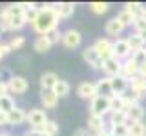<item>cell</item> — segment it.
<instances>
[{"label":"cell","instance_id":"cell-12","mask_svg":"<svg viewBox=\"0 0 146 136\" xmlns=\"http://www.w3.org/2000/svg\"><path fill=\"white\" fill-rule=\"evenodd\" d=\"M77 94L84 100H93L97 96V87H95L93 82H82V84H79V87H77Z\"/></svg>","mask_w":146,"mask_h":136},{"label":"cell","instance_id":"cell-25","mask_svg":"<svg viewBox=\"0 0 146 136\" xmlns=\"http://www.w3.org/2000/svg\"><path fill=\"white\" fill-rule=\"evenodd\" d=\"M130 89L131 91H135L137 94H139L141 98L143 96H146V80H143V78H133V80H130Z\"/></svg>","mask_w":146,"mask_h":136},{"label":"cell","instance_id":"cell-28","mask_svg":"<svg viewBox=\"0 0 146 136\" xmlns=\"http://www.w3.org/2000/svg\"><path fill=\"white\" fill-rule=\"evenodd\" d=\"M75 13V4L71 2H62L58 7V18H70Z\"/></svg>","mask_w":146,"mask_h":136},{"label":"cell","instance_id":"cell-18","mask_svg":"<svg viewBox=\"0 0 146 136\" xmlns=\"http://www.w3.org/2000/svg\"><path fill=\"white\" fill-rule=\"evenodd\" d=\"M40 100H42L44 111L46 109H55L57 103H58V96L53 93V91H42V93H40Z\"/></svg>","mask_w":146,"mask_h":136},{"label":"cell","instance_id":"cell-23","mask_svg":"<svg viewBox=\"0 0 146 136\" xmlns=\"http://www.w3.org/2000/svg\"><path fill=\"white\" fill-rule=\"evenodd\" d=\"M128 44H130V47H131V51H141V49H144L146 47V40L143 38L141 35H137V33H133V35H130L128 36Z\"/></svg>","mask_w":146,"mask_h":136},{"label":"cell","instance_id":"cell-33","mask_svg":"<svg viewBox=\"0 0 146 136\" xmlns=\"http://www.w3.org/2000/svg\"><path fill=\"white\" fill-rule=\"evenodd\" d=\"M131 60H133L137 65H144L146 63V47L144 49H141V51H135V53H131Z\"/></svg>","mask_w":146,"mask_h":136},{"label":"cell","instance_id":"cell-37","mask_svg":"<svg viewBox=\"0 0 146 136\" xmlns=\"http://www.w3.org/2000/svg\"><path fill=\"white\" fill-rule=\"evenodd\" d=\"M36 15H38V7H36V6H33V7L27 9V11H26V20H27V24H33L35 18H36Z\"/></svg>","mask_w":146,"mask_h":136},{"label":"cell","instance_id":"cell-17","mask_svg":"<svg viewBox=\"0 0 146 136\" xmlns=\"http://www.w3.org/2000/svg\"><path fill=\"white\" fill-rule=\"evenodd\" d=\"M57 82H58V76L55 75V73L48 71V73H44V75L40 76V87H42V91H53Z\"/></svg>","mask_w":146,"mask_h":136},{"label":"cell","instance_id":"cell-22","mask_svg":"<svg viewBox=\"0 0 146 136\" xmlns=\"http://www.w3.org/2000/svg\"><path fill=\"white\" fill-rule=\"evenodd\" d=\"M104 129H106L104 118L95 116V114H90V116H88V131H93V134H95V133H99V131H104Z\"/></svg>","mask_w":146,"mask_h":136},{"label":"cell","instance_id":"cell-42","mask_svg":"<svg viewBox=\"0 0 146 136\" xmlns=\"http://www.w3.org/2000/svg\"><path fill=\"white\" fill-rule=\"evenodd\" d=\"M40 134H42V129H31V131H27L24 136H40Z\"/></svg>","mask_w":146,"mask_h":136},{"label":"cell","instance_id":"cell-24","mask_svg":"<svg viewBox=\"0 0 146 136\" xmlns=\"http://www.w3.org/2000/svg\"><path fill=\"white\" fill-rule=\"evenodd\" d=\"M128 114L126 111H111L110 112V125H126Z\"/></svg>","mask_w":146,"mask_h":136},{"label":"cell","instance_id":"cell-27","mask_svg":"<svg viewBox=\"0 0 146 136\" xmlns=\"http://www.w3.org/2000/svg\"><path fill=\"white\" fill-rule=\"evenodd\" d=\"M70 84H68L66 80H58L57 84H55V87H53V93L57 94L58 98H64V96H68L70 94Z\"/></svg>","mask_w":146,"mask_h":136},{"label":"cell","instance_id":"cell-46","mask_svg":"<svg viewBox=\"0 0 146 136\" xmlns=\"http://www.w3.org/2000/svg\"><path fill=\"white\" fill-rule=\"evenodd\" d=\"M0 136H11V134H7V133H0Z\"/></svg>","mask_w":146,"mask_h":136},{"label":"cell","instance_id":"cell-13","mask_svg":"<svg viewBox=\"0 0 146 136\" xmlns=\"http://www.w3.org/2000/svg\"><path fill=\"white\" fill-rule=\"evenodd\" d=\"M121 75L124 76L126 80H133V78H137L139 76V65L131 60V56L128 58V60H124L122 62V71H121Z\"/></svg>","mask_w":146,"mask_h":136},{"label":"cell","instance_id":"cell-7","mask_svg":"<svg viewBox=\"0 0 146 136\" xmlns=\"http://www.w3.org/2000/svg\"><path fill=\"white\" fill-rule=\"evenodd\" d=\"M93 49L99 53V56L102 58V62L113 56V42H110L108 38H99L97 42L93 44Z\"/></svg>","mask_w":146,"mask_h":136},{"label":"cell","instance_id":"cell-5","mask_svg":"<svg viewBox=\"0 0 146 136\" xmlns=\"http://www.w3.org/2000/svg\"><path fill=\"white\" fill-rule=\"evenodd\" d=\"M60 42H62L64 47L75 49V47H79V45L82 44V35L77 29H68V31L62 33V40H60Z\"/></svg>","mask_w":146,"mask_h":136},{"label":"cell","instance_id":"cell-3","mask_svg":"<svg viewBox=\"0 0 146 136\" xmlns=\"http://www.w3.org/2000/svg\"><path fill=\"white\" fill-rule=\"evenodd\" d=\"M6 9H7V13H9V18H11V27H13V31L22 29V27L27 24V20H26V11L20 7V4L7 6Z\"/></svg>","mask_w":146,"mask_h":136},{"label":"cell","instance_id":"cell-34","mask_svg":"<svg viewBox=\"0 0 146 136\" xmlns=\"http://www.w3.org/2000/svg\"><path fill=\"white\" fill-rule=\"evenodd\" d=\"M117 18H119V22H121V24L124 26V27H126V26H133V22H135V18L131 16L130 13H126L124 9H122V11L117 15Z\"/></svg>","mask_w":146,"mask_h":136},{"label":"cell","instance_id":"cell-1","mask_svg":"<svg viewBox=\"0 0 146 136\" xmlns=\"http://www.w3.org/2000/svg\"><path fill=\"white\" fill-rule=\"evenodd\" d=\"M58 13H55L51 11V9H48V7H40L38 9V15H36L35 18V22L31 26H33V29H35V33H38L40 35H49L51 31L55 29H58Z\"/></svg>","mask_w":146,"mask_h":136},{"label":"cell","instance_id":"cell-2","mask_svg":"<svg viewBox=\"0 0 146 136\" xmlns=\"http://www.w3.org/2000/svg\"><path fill=\"white\" fill-rule=\"evenodd\" d=\"M111 112V105H110V98L108 96H95L90 103V114H95V116H100L104 118L106 114Z\"/></svg>","mask_w":146,"mask_h":136},{"label":"cell","instance_id":"cell-9","mask_svg":"<svg viewBox=\"0 0 146 136\" xmlns=\"http://www.w3.org/2000/svg\"><path fill=\"white\" fill-rule=\"evenodd\" d=\"M102 71L106 73L108 78L119 76V75H121V71H122V62L117 60L115 56H111V58H108V60L102 62Z\"/></svg>","mask_w":146,"mask_h":136},{"label":"cell","instance_id":"cell-26","mask_svg":"<svg viewBox=\"0 0 146 136\" xmlns=\"http://www.w3.org/2000/svg\"><path fill=\"white\" fill-rule=\"evenodd\" d=\"M124 11L126 13H130L133 18H139V16H143V11H144V7L141 6L139 2H126L124 4Z\"/></svg>","mask_w":146,"mask_h":136},{"label":"cell","instance_id":"cell-11","mask_svg":"<svg viewBox=\"0 0 146 136\" xmlns=\"http://www.w3.org/2000/svg\"><path fill=\"white\" fill-rule=\"evenodd\" d=\"M110 80H111V93L115 94V96H122V94L130 89V80H126L122 75L113 76V78H110Z\"/></svg>","mask_w":146,"mask_h":136},{"label":"cell","instance_id":"cell-19","mask_svg":"<svg viewBox=\"0 0 146 136\" xmlns=\"http://www.w3.org/2000/svg\"><path fill=\"white\" fill-rule=\"evenodd\" d=\"M128 136H146V124L143 122H126Z\"/></svg>","mask_w":146,"mask_h":136},{"label":"cell","instance_id":"cell-40","mask_svg":"<svg viewBox=\"0 0 146 136\" xmlns=\"http://www.w3.org/2000/svg\"><path fill=\"white\" fill-rule=\"evenodd\" d=\"M0 96H9V87H7V82H0Z\"/></svg>","mask_w":146,"mask_h":136},{"label":"cell","instance_id":"cell-38","mask_svg":"<svg viewBox=\"0 0 146 136\" xmlns=\"http://www.w3.org/2000/svg\"><path fill=\"white\" fill-rule=\"evenodd\" d=\"M48 36H49V40H51V44H58V42L62 40V31H60V29H55V31H51Z\"/></svg>","mask_w":146,"mask_h":136},{"label":"cell","instance_id":"cell-29","mask_svg":"<svg viewBox=\"0 0 146 136\" xmlns=\"http://www.w3.org/2000/svg\"><path fill=\"white\" fill-rule=\"evenodd\" d=\"M0 29H2V31H13V27H11V18H9V13H7L6 7L0 11Z\"/></svg>","mask_w":146,"mask_h":136},{"label":"cell","instance_id":"cell-44","mask_svg":"<svg viewBox=\"0 0 146 136\" xmlns=\"http://www.w3.org/2000/svg\"><path fill=\"white\" fill-rule=\"evenodd\" d=\"M139 78L146 80V63H144V65H141V67H139Z\"/></svg>","mask_w":146,"mask_h":136},{"label":"cell","instance_id":"cell-31","mask_svg":"<svg viewBox=\"0 0 146 136\" xmlns=\"http://www.w3.org/2000/svg\"><path fill=\"white\" fill-rule=\"evenodd\" d=\"M42 133L44 134H48V136H55V134H58V124L55 120H48L44 124L42 127Z\"/></svg>","mask_w":146,"mask_h":136},{"label":"cell","instance_id":"cell-39","mask_svg":"<svg viewBox=\"0 0 146 136\" xmlns=\"http://www.w3.org/2000/svg\"><path fill=\"white\" fill-rule=\"evenodd\" d=\"M7 53H11V47H9V44H0V60H2V58L6 56Z\"/></svg>","mask_w":146,"mask_h":136},{"label":"cell","instance_id":"cell-10","mask_svg":"<svg viewBox=\"0 0 146 136\" xmlns=\"http://www.w3.org/2000/svg\"><path fill=\"white\" fill-rule=\"evenodd\" d=\"M7 87H9V93L24 94L27 91V87H29V84H27V80L24 76H13V78H9V82H7Z\"/></svg>","mask_w":146,"mask_h":136},{"label":"cell","instance_id":"cell-43","mask_svg":"<svg viewBox=\"0 0 146 136\" xmlns=\"http://www.w3.org/2000/svg\"><path fill=\"white\" fill-rule=\"evenodd\" d=\"M2 125H7V114L0 111V127H2Z\"/></svg>","mask_w":146,"mask_h":136},{"label":"cell","instance_id":"cell-4","mask_svg":"<svg viewBox=\"0 0 146 136\" xmlns=\"http://www.w3.org/2000/svg\"><path fill=\"white\" fill-rule=\"evenodd\" d=\"M131 47H130V44H128V40L126 38H117L115 42H113V56L117 58V60H121V62H124L128 60V58L131 56Z\"/></svg>","mask_w":146,"mask_h":136},{"label":"cell","instance_id":"cell-36","mask_svg":"<svg viewBox=\"0 0 146 136\" xmlns=\"http://www.w3.org/2000/svg\"><path fill=\"white\" fill-rule=\"evenodd\" d=\"M24 44H26L24 36H13L11 42H9V47H11V51H17V49H20Z\"/></svg>","mask_w":146,"mask_h":136},{"label":"cell","instance_id":"cell-15","mask_svg":"<svg viewBox=\"0 0 146 136\" xmlns=\"http://www.w3.org/2000/svg\"><path fill=\"white\" fill-rule=\"evenodd\" d=\"M51 47H53V44H51V40H49V36H48V35H40V36H36L35 42H33V49H35L36 53H48Z\"/></svg>","mask_w":146,"mask_h":136},{"label":"cell","instance_id":"cell-16","mask_svg":"<svg viewBox=\"0 0 146 136\" xmlns=\"http://www.w3.org/2000/svg\"><path fill=\"white\" fill-rule=\"evenodd\" d=\"M26 120H27V114L18 107H15L11 112H7V125H22Z\"/></svg>","mask_w":146,"mask_h":136},{"label":"cell","instance_id":"cell-20","mask_svg":"<svg viewBox=\"0 0 146 136\" xmlns=\"http://www.w3.org/2000/svg\"><path fill=\"white\" fill-rule=\"evenodd\" d=\"M126 114H128V122H143V118H144V107L141 105V103H135V105H131L126 111Z\"/></svg>","mask_w":146,"mask_h":136},{"label":"cell","instance_id":"cell-14","mask_svg":"<svg viewBox=\"0 0 146 136\" xmlns=\"http://www.w3.org/2000/svg\"><path fill=\"white\" fill-rule=\"evenodd\" d=\"M95 87H97V94H99V96H108V98L113 96V93H111V80H110L108 76L99 78L97 82H95Z\"/></svg>","mask_w":146,"mask_h":136},{"label":"cell","instance_id":"cell-35","mask_svg":"<svg viewBox=\"0 0 146 136\" xmlns=\"http://www.w3.org/2000/svg\"><path fill=\"white\" fill-rule=\"evenodd\" d=\"M133 27H135V33H137V35H143V33H146V18H144V16L135 18Z\"/></svg>","mask_w":146,"mask_h":136},{"label":"cell","instance_id":"cell-32","mask_svg":"<svg viewBox=\"0 0 146 136\" xmlns=\"http://www.w3.org/2000/svg\"><path fill=\"white\" fill-rule=\"evenodd\" d=\"M90 9H91V13H95V15H104V13L110 9V6L106 2H91Z\"/></svg>","mask_w":146,"mask_h":136},{"label":"cell","instance_id":"cell-41","mask_svg":"<svg viewBox=\"0 0 146 136\" xmlns=\"http://www.w3.org/2000/svg\"><path fill=\"white\" fill-rule=\"evenodd\" d=\"M73 136H91L88 129H77L75 133H73Z\"/></svg>","mask_w":146,"mask_h":136},{"label":"cell","instance_id":"cell-30","mask_svg":"<svg viewBox=\"0 0 146 136\" xmlns=\"http://www.w3.org/2000/svg\"><path fill=\"white\" fill-rule=\"evenodd\" d=\"M15 109V102H13L11 96H0V111L2 112H11Z\"/></svg>","mask_w":146,"mask_h":136},{"label":"cell","instance_id":"cell-6","mask_svg":"<svg viewBox=\"0 0 146 136\" xmlns=\"http://www.w3.org/2000/svg\"><path fill=\"white\" fill-rule=\"evenodd\" d=\"M27 122H29L31 129H42L44 124L48 122V116H46L44 109H31L27 112Z\"/></svg>","mask_w":146,"mask_h":136},{"label":"cell","instance_id":"cell-21","mask_svg":"<svg viewBox=\"0 0 146 136\" xmlns=\"http://www.w3.org/2000/svg\"><path fill=\"white\" fill-rule=\"evenodd\" d=\"M124 29H126V27L122 26L121 22H119V18H117V16L106 22V33H108L110 36H119Z\"/></svg>","mask_w":146,"mask_h":136},{"label":"cell","instance_id":"cell-8","mask_svg":"<svg viewBox=\"0 0 146 136\" xmlns=\"http://www.w3.org/2000/svg\"><path fill=\"white\" fill-rule=\"evenodd\" d=\"M82 58H84V62L88 63L91 69H102V58H100L99 53L93 49V45H91V47H86L84 51H82Z\"/></svg>","mask_w":146,"mask_h":136},{"label":"cell","instance_id":"cell-45","mask_svg":"<svg viewBox=\"0 0 146 136\" xmlns=\"http://www.w3.org/2000/svg\"><path fill=\"white\" fill-rule=\"evenodd\" d=\"M93 136H111V134H110L108 129H104V131H99V133H95Z\"/></svg>","mask_w":146,"mask_h":136},{"label":"cell","instance_id":"cell-47","mask_svg":"<svg viewBox=\"0 0 146 136\" xmlns=\"http://www.w3.org/2000/svg\"><path fill=\"white\" fill-rule=\"evenodd\" d=\"M40 136H48V134H44V133H42V134H40Z\"/></svg>","mask_w":146,"mask_h":136}]
</instances>
